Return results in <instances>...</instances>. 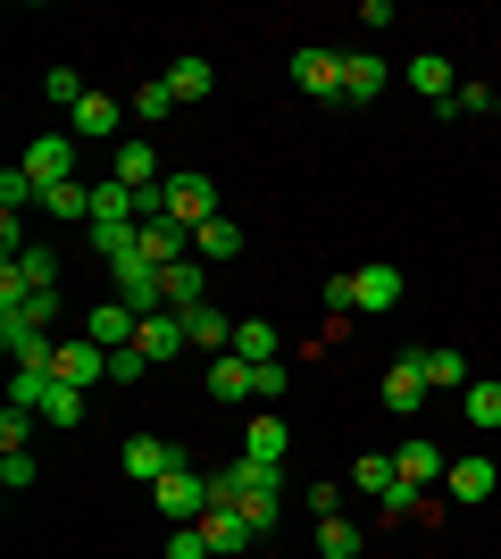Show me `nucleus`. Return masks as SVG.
<instances>
[{"mask_svg": "<svg viewBox=\"0 0 501 559\" xmlns=\"http://www.w3.org/2000/svg\"><path fill=\"white\" fill-rule=\"evenodd\" d=\"M210 485H217V501H235L260 535L276 526V510H285V467H267V460H235V467H217Z\"/></svg>", "mask_w": 501, "mask_h": 559, "instance_id": "nucleus-1", "label": "nucleus"}, {"mask_svg": "<svg viewBox=\"0 0 501 559\" xmlns=\"http://www.w3.org/2000/svg\"><path fill=\"white\" fill-rule=\"evenodd\" d=\"M210 501H217V485H210L192 460H184V467H167L159 485H151V510L176 518V526H201V518H210Z\"/></svg>", "mask_w": 501, "mask_h": 559, "instance_id": "nucleus-2", "label": "nucleus"}, {"mask_svg": "<svg viewBox=\"0 0 501 559\" xmlns=\"http://www.w3.org/2000/svg\"><path fill=\"white\" fill-rule=\"evenodd\" d=\"M326 301H334V309H368V318H384V309L402 301V267H384V259H377V267H351V276L326 284Z\"/></svg>", "mask_w": 501, "mask_h": 559, "instance_id": "nucleus-3", "label": "nucleus"}, {"mask_svg": "<svg viewBox=\"0 0 501 559\" xmlns=\"http://www.w3.org/2000/svg\"><path fill=\"white\" fill-rule=\"evenodd\" d=\"M159 217H176V226H210L217 217V185L201 176V167H176L159 185Z\"/></svg>", "mask_w": 501, "mask_h": 559, "instance_id": "nucleus-4", "label": "nucleus"}, {"mask_svg": "<svg viewBox=\"0 0 501 559\" xmlns=\"http://www.w3.org/2000/svg\"><path fill=\"white\" fill-rule=\"evenodd\" d=\"M75 159H84V142L75 134H43V142H25V176H34V192H50V185H75Z\"/></svg>", "mask_w": 501, "mask_h": 559, "instance_id": "nucleus-5", "label": "nucleus"}, {"mask_svg": "<svg viewBox=\"0 0 501 559\" xmlns=\"http://www.w3.org/2000/svg\"><path fill=\"white\" fill-rule=\"evenodd\" d=\"M126 117H134V109H126L118 93H84L68 109V134L75 142H126Z\"/></svg>", "mask_w": 501, "mask_h": 559, "instance_id": "nucleus-6", "label": "nucleus"}, {"mask_svg": "<svg viewBox=\"0 0 501 559\" xmlns=\"http://www.w3.org/2000/svg\"><path fill=\"white\" fill-rule=\"evenodd\" d=\"M109 185H126V192H143V201H159V185H167V176H159V151H151L143 134H126L118 151H109Z\"/></svg>", "mask_w": 501, "mask_h": 559, "instance_id": "nucleus-7", "label": "nucleus"}, {"mask_svg": "<svg viewBox=\"0 0 501 559\" xmlns=\"http://www.w3.org/2000/svg\"><path fill=\"white\" fill-rule=\"evenodd\" d=\"M100 376H109V350H100L93 334H75V343L50 350V384H75V393H93Z\"/></svg>", "mask_w": 501, "mask_h": 559, "instance_id": "nucleus-8", "label": "nucleus"}, {"mask_svg": "<svg viewBox=\"0 0 501 559\" xmlns=\"http://www.w3.org/2000/svg\"><path fill=\"white\" fill-rule=\"evenodd\" d=\"M293 84H301L310 100H343V50L301 43V50H293Z\"/></svg>", "mask_w": 501, "mask_h": 559, "instance_id": "nucleus-9", "label": "nucleus"}, {"mask_svg": "<svg viewBox=\"0 0 501 559\" xmlns=\"http://www.w3.org/2000/svg\"><path fill=\"white\" fill-rule=\"evenodd\" d=\"M427 359H418V350H409V359H393V368H384V409H393V418H418V409H427Z\"/></svg>", "mask_w": 501, "mask_h": 559, "instance_id": "nucleus-10", "label": "nucleus"}, {"mask_svg": "<svg viewBox=\"0 0 501 559\" xmlns=\"http://www.w3.org/2000/svg\"><path fill=\"white\" fill-rule=\"evenodd\" d=\"M84 334H93L100 350H134V334H143V318H134V309H126L118 293H109V301H93V309H84Z\"/></svg>", "mask_w": 501, "mask_h": 559, "instance_id": "nucleus-11", "label": "nucleus"}, {"mask_svg": "<svg viewBox=\"0 0 501 559\" xmlns=\"http://www.w3.org/2000/svg\"><path fill=\"white\" fill-rule=\"evenodd\" d=\"M393 467H402V485L409 492H434L443 476H452V460H443V443H427V435H409L402 451H393Z\"/></svg>", "mask_w": 501, "mask_h": 559, "instance_id": "nucleus-12", "label": "nucleus"}, {"mask_svg": "<svg viewBox=\"0 0 501 559\" xmlns=\"http://www.w3.org/2000/svg\"><path fill=\"white\" fill-rule=\"evenodd\" d=\"M134 251H143L151 267H176V259H192V226H176V217H143Z\"/></svg>", "mask_w": 501, "mask_h": 559, "instance_id": "nucleus-13", "label": "nucleus"}, {"mask_svg": "<svg viewBox=\"0 0 501 559\" xmlns=\"http://www.w3.org/2000/svg\"><path fill=\"white\" fill-rule=\"evenodd\" d=\"M201 535H210V551L226 559V551H251V543H260V526H251V518H242L235 501H210V518H201Z\"/></svg>", "mask_w": 501, "mask_h": 559, "instance_id": "nucleus-14", "label": "nucleus"}, {"mask_svg": "<svg viewBox=\"0 0 501 559\" xmlns=\"http://www.w3.org/2000/svg\"><path fill=\"white\" fill-rule=\"evenodd\" d=\"M167 467H184L176 443H159V435H126V476H134V485H159Z\"/></svg>", "mask_w": 501, "mask_h": 559, "instance_id": "nucleus-15", "label": "nucleus"}, {"mask_svg": "<svg viewBox=\"0 0 501 559\" xmlns=\"http://www.w3.org/2000/svg\"><path fill=\"white\" fill-rule=\"evenodd\" d=\"M184 343H192V350H210V359H226V350H235V318H226L217 301L184 309Z\"/></svg>", "mask_w": 501, "mask_h": 559, "instance_id": "nucleus-16", "label": "nucleus"}, {"mask_svg": "<svg viewBox=\"0 0 501 559\" xmlns=\"http://www.w3.org/2000/svg\"><path fill=\"white\" fill-rule=\"evenodd\" d=\"M201 284H210V267H201V259H176V267H159V301L176 309V318H184V309H201V301H210Z\"/></svg>", "mask_w": 501, "mask_h": 559, "instance_id": "nucleus-17", "label": "nucleus"}, {"mask_svg": "<svg viewBox=\"0 0 501 559\" xmlns=\"http://www.w3.org/2000/svg\"><path fill=\"white\" fill-rule=\"evenodd\" d=\"M384 84H393V68H384L377 50H343V100H351V109H359V100H377Z\"/></svg>", "mask_w": 501, "mask_h": 559, "instance_id": "nucleus-18", "label": "nucleus"}, {"mask_svg": "<svg viewBox=\"0 0 501 559\" xmlns=\"http://www.w3.org/2000/svg\"><path fill=\"white\" fill-rule=\"evenodd\" d=\"M0 343H9V359H17V368H43L50 376V326H34V318H9V326H0Z\"/></svg>", "mask_w": 501, "mask_h": 559, "instance_id": "nucleus-19", "label": "nucleus"}, {"mask_svg": "<svg viewBox=\"0 0 501 559\" xmlns=\"http://www.w3.org/2000/svg\"><path fill=\"white\" fill-rule=\"evenodd\" d=\"M285 409H260V418H251V435H242V460H267V467H285Z\"/></svg>", "mask_w": 501, "mask_h": 559, "instance_id": "nucleus-20", "label": "nucleus"}, {"mask_svg": "<svg viewBox=\"0 0 501 559\" xmlns=\"http://www.w3.org/2000/svg\"><path fill=\"white\" fill-rule=\"evenodd\" d=\"M235 359H251V368H267V359H285V334L267 326V318H235Z\"/></svg>", "mask_w": 501, "mask_h": 559, "instance_id": "nucleus-21", "label": "nucleus"}, {"mask_svg": "<svg viewBox=\"0 0 501 559\" xmlns=\"http://www.w3.org/2000/svg\"><path fill=\"white\" fill-rule=\"evenodd\" d=\"M134 350H151V368H159V359H176V350H192V343H184V318H176V309H159V318H143V334H134Z\"/></svg>", "mask_w": 501, "mask_h": 559, "instance_id": "nucleus-22", "label": "nucleus"}, {"mask_svg": "<svg viewBox=\"0 0 501 559\" xmlns=\"http://www.w3.org/2000/svg\"><path fill=\"white\" fill-rule=\"evenodd\" d=\"M409 93H427L434 109H443V100L460 93V75H452V59H434V50H418V59H409Z\"/></svg>", "mask_w": 501, "mask_h": 559, "instance_id": "nucleus-23", "label": "nucleus"}, {"mask_svg": "<svg viewBox=\"0 0 501 559\" xmlns=\"http://www.w3.org/2000/svg\"><path fill=\"white\" fill-rule=\"evenodd\" d=\"M210 401H217V409L251 401V359H235V350H226V359H210Z\"/></svg>", "mask_w": 501, "mask_h": 559, "instance_id": "nucleus-24", "label": "nucleus"}, {"mask_svg": "<svg viewBox=\"0 0 501 559\" xmlns=\"http://www.w3.org/2000/svg\"><path fill=\"white\" fill-rule=\"evenodd\" d=\"M9 267L25 276V293H59V251H50V242H25Z\"/></svg>", "mask_w": 501, "mask_h": 559, "instance_id": "nucleus-25", "label": "nucleus"}, {"mask_svg": "<svg viewBox=\"0 0 501 559\" xmlns=\"http://www.w3.org/2000/svg\"><path fill=\"white\" fill-rule=\"evenodd\" d=\"M235 251H242V226H226V217L192 226V259H201V267H217V259H235Z\"/></svg>", "mask_w": 501, "mask_h": 559, "instance_id": "nucleus-26", "label": "nucleus"}, {"mask_svg": "<svg viewBox=\"0 0 501 559\" xmlns=\"http://www.w3.org/2000/svg\"><path fill=\"white\" fill-rule=\"evenodd\" d=\"M443 492H452V501H493V460H452Z\"/></svg>", "mask_w": 501, "mask_h": 559, "instance_id": "nucleus-27", "label": "nucleus"}, {"mask_svg": "<svg viewBox=\"0 0 501 559\" xmlns=\"http://www.w3.org/2000/svg\"><path fill=\"white\" fill-rule=\"evenodd\" d=\"M210 84H217V68H210V59H201V50H184V59L167 68V93H176V100H201V93H210Z\"/></svg>", "mask_w": 501, "mask_h": 559, "instance_id": "nucleus-28", "label": "nucleus"}, {"mask_svg": "<svg viewBox=\"0 0 501 559\" xmlns=\"http://www.w3.org/2000/svg\"><path fill=\"white\" fill-rule=\"evenodd\" d=\"M418 359H427V384H434V393H468V384H477L460 350H418Z\"/></svg>", "mask_w": 501, "mask_h": 559, "instance_id": "nucleus-29", "label": "nucleus"}, {"mask_svg": "<svg viewBox=\"0 0 501 559\" xmlns=\"http://www.w3.org/2000/svg\"><path fill=\"white\" fill-rule=\"evenodd\" d=\"M126 109H134V126H159V117L176 109V93H167V75H151L143 93H126Z\"/></svg>", "mask_w": 501, "mask_h": 559, "instance_id": "nucleus-30", "label": "nucleus"}, {"mask_svg": "<svg viewBox=\"0 0 501 559\" xmlns=\"http://www.w3.org/2000/svg\"><path fill=\"white\" fill-rule=\"evenodd\" d=\"M460 409H468V426H501V384H493V376H477V384L460 393Z\"/></svg>", "mask_w": 501, "mask_h": 559, "instance_id": "nucleus-31", "label": "nucleus"}, {"mask_svg": "<svg viewBox=\"0 0 501 559\" xmlns=\"http://www.w3.org/2000/svg\"><path fill=\"white\" fill-rule=\"evenodd\" d=\"M351 485H359V492H377V501H384V492L402 485V467L384 460V451H368V460H359V467H351Z\"/></svg>", "mask_w": 501, "mask_h": 559, "instance_id": "nucleus-32", "label": "nucleus"}, {"mask_svg": "<svg viewBox=\"0 0 501 559\" xmlns=\"http://www.w3.org/2000/svg\"><path fill=\"white\" fill-rule=\"evenodd\" d=\"M318 551L326 559H359V526L351 518H318Z\"/></svg>", "mask_w": 501, "mask_h": 559, "instance_id": "nucleus-33", "label": "nucleus"}, {"mask_svg": "<svg viewBox=\"0 0 501 559\" xmlns=\"http://www.w3.org/2000/svg\"><path fill=\"white\" fill-rule=\"evenodd\" d=\"M43 210H50V217H93V185H50Z\"/></svg>", "mask_w": 501, "mask_h": 559, "instance_id": "nucleus-34", "label": "nucleus"}, {"mask_svg": "<svg viewBox=\"0 0 501 559\" xmlns=\"http://www.w3.org/2000/svg\"><path fill=\"white\" fill-rule=\"evenodd\" d=\"M251 401H260V409H285V359L251 368Z\"/></svg>", "mask_w": 501, "mask_h": 559, "instance_id": "nucleus-35", "label": "nucleus"}, {"mask_svg": "<svg viewBox=\"0 0 501 559\" xmlns=\"http://www.w3.org/2000/svg\"><path fill=\"white\" fill-rule=\"evenodd\" d=\"M43 418L50 426H75V418H84V393H75V384H50V393H43Z\"/></svg>", "mask_w": 501, "mask_h": 559, "instance_id": "nucleus-36", "label": "nucleus"}, {"mask_svg": "<svg viewBox=\"0 0 501 559\" xmlns=\"http://www.w3.org/2000/svg\"><path fill=\"white\" fill-rule=\"evenodd\" d=\"M43 100H59V109H75V100H84V75H75V68H50V75H43Z\"/></svg>", "mask_w": 501, "mask_h": 559, "instance_id": "nucleus-37", "label": "nucleus"}, {"mask_svg": "<svg viewBox=\"0 0 501 559\" xmlns=\"http://www.w3.org/2000/svg\"><path fill=\"white\" fill-rule=\"evenodd\" d=\"M151 376V350H109V384H143Z\"/></svg>", "mask_w": 501, "mask_h": 559, "instance_id": "nucleus-38", "label": "nucleus"}, {"mask_svg": "<svg viewBox=\"0 0 501 559\" xmlns=\"http://www.w3.org/2000/svg\"><path fill=\"white\" fill-rule=\"evenodd\" d=\"M0 492H34V460L25 451H0Z\"/></svg>", "mask_w": 501, "mask_h": 559, "instance_id": "nucleus-39", "label": "nucleus"}, {"mask_svg": "<svg viewBox=\"0 0 501 559\" xmlns=\"http://www.w3.org/2000/svg\"><path fill=\"white\" fill-rule=\"evenodd\" d=\"M167 559H217V551H210L201 526H176V535H167Z\"/></svg>", "mask_w": 501, "mask_h": 559, "instance_id": "nucleus-40", "label": "nucleus"}, {"mask_svg": "<svg viewBox=\"0 0 501 559\" xmlns=\"http://www.w3.org/2000/svg\"><path fill=\"white\" fill-rule=\"evenodd\" d=\"M25 435H34V409H9L0 418V451H25Z\"/></svg>", "mask_w": 501, "mask_h": 559, "instance_id": "nucleus-41", "label": "nucleus"}, {"mask_svg": "<svg viewBox=\"0 0 501 559\" xmlns=\"http://www.w3.org/2000/svg\"><path fill=\"white\" fill-rule=\"evenodd\" d=\"M301 501H310V518H343V485H310Z\"/></svg>", "mask_w": 501, "mask_h": 559, "instance_id": "nucleus-42", "label": "nucleus"}, {"mask_svg": "<svg viewBox=\"0 0 501 559\" xmlns=\"http://www.w3.org/2000/svg\"><path fill=\"white\" fill-rule=\"evenodd\" d=\"M493 117H501V93H493Z\"/></svg>", "mask_w": 501, "mask_h": 559, "instance_id": "nucleus-43", "label": "nucleus"}]
</instances>
